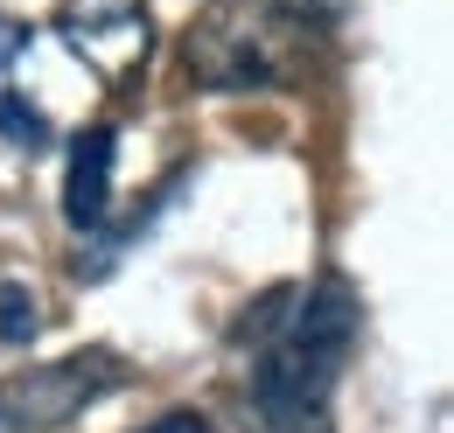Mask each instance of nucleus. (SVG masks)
<instances>
[{"label": "nucleus", "mask_w": 454, "mask_h": 433, "mask_svg": "<svg viewBox=\"0 0 454 433\" xmlns=\"http://www.w3.org/2000/svg\"><path fill=\"white\" fill-rule=\"evenodd\" d=\"M43 335V301L21 287V279H0V342H35Z\"/></svg>", "instance_id": "obj_7"}, {"label": "nucleus", "mask_w": 454, "mask_h": 433, "mask_svg": "<svg viewBox=\"0 0 454 433\" xmlns=\"http://www.w3.org/2000/svg\"><path fill=\"white\" fill-rule=\"evenodd\" d=\"M113 161H119V133L113 126H84L77 147H70V175H63L70 231H98L113 216Z\"/></svg>", "instance_id": "obj_5"}, {"label": "nucleus", "mask_w": 454, "mask_h": 433, "mask_svg": "<svg viewBox=\"0 0 454 433\" xmlns=\"http://www.w3.org/2000/svg\"><path fill=\"white\" fill-rule=\"evenodd\" d=\"M126 384V364L113 350H70L57 364H28L0 378V433H63L84 405Z\"/></svg>", "instance_id": "obj_3"}, {"label": "nucleus", "mask_w": 454, "mask_h": 433, "mask_svg": "<svg viewBox=\"0 0 454 433\" xmlns=\"http://www.w3.org/2000/svg\"><path fill=\"white\" fill-rule=\"evenodd\" d=\"M315 21H301L280 0H217L189 43H182V70L203 91H252V84H280L294 56L308 43Z\"/></svg>", "instance_id": "obj_2"}, {"label": "nucleus", "mask_w": 454, "mask_h": 433, "mask_svg": "<svg viewBox=\"0 0 454 433\" xmlns=\"http://www.w3.org/2000/svg\"><path fill=\"white\" fill-rule=\"evenodd\" d=\"M57 35L106 91H133V77L147 70V50H154L147 0H63Z\"/></svg>", "instance_id": "obj_4"}, {"label": "nucleus", "mask_w": 454, "mask_h": 433, "mask_svg": "<svg viewBox=\"0 0 454 433\" xmlns=\"http://www.w3.org/2000/svg\"><path fill=\"white\" fill-rule=\"evenodd\" d=\"M21 56H28V28H21L14 14H0V140L21 147V154H43V147H50V119L14 91Z\"/></svg>", "instance_id": "obj_6"}, {"label": "nucleus", "mask_w": 454, "mask_h": 433, "mask_svg": "<svg viewBox=\"0 0 454 433\" xmlns=\"http://www.w3.org/2000/svg\"><path fill=\"white\" fill-rule=\"evenodd\" d=\"M140 433H217V427H210L203 413H161L154 427H140Z\"/></svg>", "instance_id": "obj_8"}, {"label": "nucleus", "mask_w": 454, "mask_h": 433, "mask_svg": "<svg viewBox=\"0 0 454 433\" xmlns=\"http://www.w3.org/2000/svg\"><path fill=\"white\" fill-rule=\"evenodd\" d=\"M364 308L349 279L322 272L308 287H273L245 328V384H238V427L245 433H336V378L356 350Z\"/></svg>", "instance_id": "obj_1"}]
</instances>
